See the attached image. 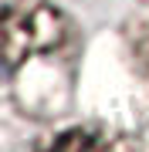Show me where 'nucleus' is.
<instances>
[{
  "label": "nucleus",
  "mask_w": 149,
  "mask_h": 152,
  "mask_svg": "<svg viewBox=\"0 0 149 152\" xmlns=\"http://www.w3.org/2000/svg\"><path fill=\"white\" fill-rule=\"evenodd\" d=\"M122 41H126V61L129 71H132L139 91H142L146 105H149V10L132 17L122 31Z\"/></svg>",
  "instance_id": "3"
},
{
  "label": "nucleus",
  "mask_w": 149,
  "mask_h": 152,
  "mask_svg": "<svg viewBox=\"0 0 149 152\" xmlns=\"http://www.w3.org/2000/svg\"><path fill=\"white\" fill-rule=\"evenodd\" d=\"M31 152H142V149L126 132H115L109 125L78 122V125H65V129L41 135Z\"/></svg>",
  "instance_id": "2"
},
{
  "label": "nucleus",
  "mask_w": 149,
  "mask_h": 152,
  "mask_svg": "<svg viewBox=\"0 0 149 152\" xmlns=\"http://www.w3.org/2000/svg\"><path fill=\"white\" fill-rule=\"evenodd\" d=\"M75 27L51 0H14L4 10V64L24 112L48 115L68 98Z\"/></svg>",
  "instance_id": "1"
}]
</instances>
